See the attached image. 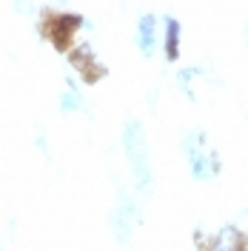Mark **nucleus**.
I'll return each mask as SVG.
<instances>
[{"instance_id":"obj_1","label":"nucleus","mask_w":248,"mask_h":251,"mask_svg":"<svg viewBox=\"0 0 248 251\" xmlns=\"http://www.w3.org/2000/svg\"><path fill=\"white\" fill-rule=\"evenodd\" d=\"M123 149L125 157L131 163V172L137 177L140 188L151 186V169H149V143H146V134H143V126L134 120V123H125L123 128Z\"/></svg>"},{"instance_id":"obj_2","label":"nucleus","mask_w":248,"mask_h":251,"mask_svg":"<svg viewBox=\"0 0 248 251\" xmlns=\"http://www.w3.org/2000/svg\"><path fill=\"white\" fill-rule=\"evenodd\" d=\"M137 46L143 49L146 57L154 54V46H157V17L154 15L140 17V23H137Z\"/></svg>"},{"instance_id":"obj_3","label":"nucleus","mask_w":248,"mask_h":251,"mask_svg":"<svg viewBox=\"0 0 248 251\" xmlns=\"http://www.w3.org/2000/svg\"><path fill=\"white\" fill-rule=\"evenodd\" d=\"M208 251H243V237H240V231H234V228H225L223 234H217L211 240Z\"/></svg>"},{"instance_id":"obj_4","label":"nucleus","mask_w":248,"mask_h":251,"mask_svg":"<svg viewBox=\"0 0 248 251\" xmlns=\"http://www.w3.org/2000/svg\"><path fill=\"white\" fill-rule=\"evenodd\" d=\"M177 46H180V26L177 20H166V54L171 60L177 57Z\"/></svg>"},{"instance_id":"obj_5","label":"nucleus","mask_w":248,"mask_h":251,"mask_svg":"<svg viewBox=\"0 0 248 251\" xmlns=\"http://www.w3.org/2000/svg\"><path fill=\"white\" fill-rule=\"evenodd\" d=\"M60 109H63V111H80V109H83V100H80V94L74 92V89L63 92V97H60Z\"/></svg>"}]
</instances>
